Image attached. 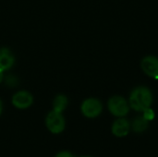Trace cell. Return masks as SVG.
<instances>
[{
    "instance_id": "6da1fadb",
    "label": "cell",
    "mask_w": 158,
    "mask_h": 157,
    "mask_svg": "<svg viewBox=\"0 0 158 157\" xmlns=\"http://www.w3.org/2000/svg\"><path fill=\"white\" fill-rule=\"evenodd\" d=\"M153 103V94L149 88L140 86L132 90L130 95V106L137 111L143 112L145 109L151 107Z\"/></svg>"
},
{
    "instance_id": "7a4b0ae2",
    "label": "cell",
    "mask_w": 158,
    "mask_h": 157,
    "mask_svg": "<svg viewBox=\"0 0 158 157\" xmlns=\"http://www.w3.org/2000/svg\"><path fill=\"white\" fill-rule=\"evenodd\" d=\"M107 107L109 112L118 118H123L128 115L130 111V105L127 100L119 95L111 97L108 100Z\"/></svg>"
},
{
    "instance_id": "3957f363",
    "label": "cell",
    "mask_w": 158,
    "mask_h": 157,
    "mask_svg": "<svg viewBox=\"0 0 158 157\" xmlns=\"http://www.w3.org/2000/svg\"><path fill=\"white\" fill-rule=\"evenodd\" d=\"M45 125L48 130L53 134L61 133L66 127L65 118L62 113H58L56 111H51L48 113L45 118Z\"/></svg>"
},
{
    "instance_id": "277c9868",
    "label": "cell",
    "mask_w": 158,
    "mask_h": 157,
    "mask_svg": "<svg viewBox=\"0 0 158 157\" xmlns=\"http://www.w3.org/2000/svg\"><path fill=\"white\" fill-rule=\"evenodd\" d=\"M81 110L84 117L88 118H94L102 113L103 105L96 98H88L82 102Z\"/></svg>"
},
{
    "instance_id": "5b68a950",
    "label": "cell",
    "mask_w": 158,
    "mask_h": 157,
    "mask_svg": "<svg viewBox=\"0 0 158 157\" xmlns=\"http://www.w3.org/2000/svg\"><path fill=\"white\" fill-rule=\"evenodd\" d=\"M11 102L15 107L19 109H26L32 105L33 97L27 91H19L12 96Z\"/></svg>"
},
{
    "instance_id": "8992f818",
    "label": "cell",
    "mask_w": 158,
    "mask_h": 157,
    "mask_svg": "<svg viewBox=\"0 0 158 157\" xmlns=\"http://www.w3.org/2000/svg\"><path fill=\"white\" fill-rule=\"evenodd\" d=\"M142 69L148 77L158 79V57L154 56H145L142 60Z\"/></svg>"
},
{
    "instance_id": "52a82bcc",
    "label": "cell",
    "mask_w": 158,
    "mask_h": 157,
    "mask_svg": "<svg viewBox=\"0 0 158 157\" xmlns=\"http://www.w3.org/2000/svg\"><path fill=\"white\" fill-rule=\"evenodd\" d=\"M131 130V124L130 122L123 118H119L118 119H117L111 128V131L113 133V135H115L118 138H122L125 137L129 134Z\"/></svg>"
},
{
    "instance_id": "ba28073f",
    "label": "cell",
    "mask_w": 158,
    "mask_h": 157,
    "mask_svg": "<svg viewBox=\"0 0 158 157\" xmlns=\"http://www.w3.org/2000/svg\"><path fill=\"white\" fill-rule=\"evenodd\" d=\"M15 63V57L8 48L0 49V68L2 70H8L13 67Z\"/></svg>"
},
{
    "instance_id": "9c48e42d",
    "label": "cell",
    "mask_w": 158,
    "mask_h": 157,
    "mask_svg": "<svg viewBox=\"0 0 158 157\" xmlns=\"http://www.w3.org/2000/svg\"><path fill=\"white\" fill-rule=\"evenodd\" d=\"M149 126V121L146 120L143 117H137L134 118L131 124L132 130L136 133H142L144 132Z\"/></svg>"
},
{
    "instance_id": "30bf717a",
    "label": "cell",
    "mask_w": 158,
    "mask_h": 157,
    "mask_svg": "<svg viewBox=\"0 0 158 157\" xmlns=\"http://www.w3.org/2000/svg\"><path fill=\"white\" fill-rule=\"evenodd\" d=\"M68 98L63 94H58L56 96L53 102V110L58 113H62L68 106Z\"/></svg>"
},
{
    "instance_id": "8fae6325",
    "label": "cell",
    "mask_w": 158,
    "mask_h": 157,
    "mask_svg": "<svg viewBox=\"0 0 158 157\" xmlns=\"http://www.w3.org/2000/svg\"><path fill=\"white\" fill-rule=\"evenodd\" d=\"M5 81H6V84L9 87H14V86H17L18 83H19V80L16 76L12 75V74H9L7 75L6 78H5Z\"/></svg>"
},
{
    "instance_id": "7c38bea8",
    "label": "cell",
    "mask_w": 158,
    "mask_h": 157,
    "mask_svg": "<svg viewBox=\"0 0 158 157\" xmlns=\"http://www.w3.org/2000/svg\"><path fill=\"white\" fill-rule=\"evenodd\" d=\"M155 112H154V110L151 108V107H149V108H147V109H145L144 111H143V118L146 119V120H148V121H151V120H153L154 118H155Z\"/></svg>"
},
{
    "instance_id": "4fadbf2b",
    "label": "cell",
    "mask_w": 158,
    "mask_h": 157,
    "mask_svg": "<svg viewBox=\"0 0 158 157\" xmlns=\"http://www.w3.org/2000/svg\"><path fill=\"white\" fill-rule=\"evenodd\" d=\"M55 157H74V155L69 151H62L56 154V155Z\"/></svg>"
},
{
    "instance_id": "5bb4252c",
    "label": "cell",
    "mask_w": 158,
    "mask_h": 157,
    "mask_svg": "<svg viewBox=\"0 0 158 157\" xmlns=\"http://www.w3.org/2000/svg\"><path fill=\"white\" fill-rule=\"evenodd\" d=\"M3 80H4V70L0 68V83L3 81Z\"/></svg>"
},
{
    "instance_id": "9a60e30c",
    "label": "cell",
    "mask_w": 158,
    "mask_h": 157,
    "mask_svg": "<svg viewBox=\"0 0 158 157\" xmlns=\"http://www.w3.org/2000/svg\"><path fill=\"white\" fill-rule=\"evenodd\" d=\"M2 111H3V103H2V100L0 99V116L2 114Z\"/></svg>"
},
{
    "instance_id": "2e32d148",
    "label": "cell",
    "mask_w": 158,
    "mask_h": 157,
    "mask_svg": "<svg viewBox=\"0 0 158 157\" xmlns=\"http://www.w3.org/2000/svg\"><path fill=\"white\" fill-rule=\"evenodd\" d=\"M81 157H92V156H88V155H83V156H81Z\"/></svg>"
}]
</instances>
